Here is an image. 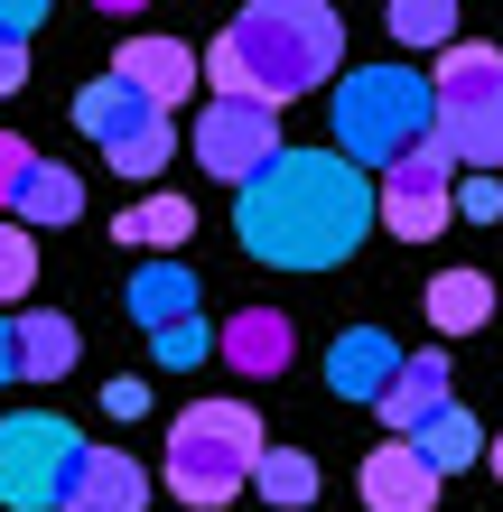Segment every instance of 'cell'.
<instances>
[{"label": "cell", "instance_id": "obj_7", "mask_svg": "<svg viewBox=\"0 0 503 512\" xmlns=\"http://www.w3.org/2000/svg\"><path fill=\"white\" fill-rule=\"evenodd\" d=\"M373 215L392 224L401 243H429V233H448V215H457V159H448L438 140H420L401 168H382Z\"/></svg>", "mask_w": 503, "mask_h": 512}, {"label": "cell", "instance_id": "obj_5", "mask_svg": "<svg viewBox=\"0 0 503 512\" xmlns=\"http://www.w3.org/2000/svg\"><path fill=\"white\" fill-rule=\"evenodd\" d=\"M429 94H438V131L429 140L448 149V159H466L476 177H494V159H503V47H485V38L438 47Z\"/></svg>", "mask_w": 503, "mask_h": 512}, {"label": "cell", "instance_id": "obj_21", "mask_svg": "<svg viewBox=\"0 0 503 512\" xmlns=\"http://www.w3.org/2000/svg\"><path fill=\"white\" fill-rule=\"evenodd\" d=\"M75 215H84V177L56 168V159H38L28 187H19V224H75Z\"/></svg>", "mask_w": 503, "mask_h": 512}, {"label": "cell", "instance_id": "obj_6", "mask_svg": "<svg viewBox=\"0 0 503 512\" xmlns=\"http://www.w3.org/2000/svg\"><path fill=\"white\" fill-rule=\"evenodd\" d=\"M75 457H84V438L56 410L0 419V503H10V512H56V503H66Z\"/></svg>", "mask_w": 503, "mask_h": 512}, {"label": "cell", "instance_id": "obj_18", "mask_svg": "<svg viewBox=\"0 0 503 512\" xmlns=\"http://www.w3.org/2000/svg\"><path fill=\"white\" fill-rule=\"evenodd\" d=\"M131 317L150 326V336H159V326H177V317H196V270H187V261H150V270L131 280Z\"/></svg>", "mask_w": 503, "mask_h": 512}, {"label": "cell", "instance_id": "obj_33", "mask_svg": "<svg viewBox=\"0 0 503 512\" xmlns=\"http://www.w3.org/2000/svg\"><path fill=\"white\" fill-rule=\"evenodd\" d=\"M485 457H494V475H503V438H485Z\"/></svg>", "mask_w": 503, "mask_h": 512}, {"label": "cell", "instance_id": "obj_15", "mask_svg": "<svg viewBox=\"0 0 503 512\" xmlns=\"http://www.w3.org/2000/svg\"><path fill=\"white\" fill-rule=\"evenodd\" d=\"M373 410L392 419V438H410L420 419H438L448 410V354H401V373H392V391H382Z\"/></svg>", "mask_w": 503, "mask_h": 512}, {"label": "cell", "instance_id": "obj_25", "mask_svg": "<svg viewBox=\"0 0 503 512\" xmlns=\"http://www.w3.org/2000/svg\"><path fill=\"white\" fill-rule=\"evenodd\" d=\"M150 345H159V364H168V373H187V364H205V354H215V336H205L196 317H177V326H159Z\"/></svg>", "mask_w": 503, "mask_h": 512}, {"label": "cell", "instance_id": "obj_16", "mask_svg": "<svg viewBox=\"0 0 503 512\" xmlns=\"http://www.w3.org/2000/svg\"><path fill=\"white\" fill-rule=\"evenodd\" d=\"M10 345H19V382H66L75 354H84V336H75L56 308H28V317L10 326Z\"/></svg>", "mask_w": 503, "mask_h": 512}, {"label": "cell", "instance_id": "obj_14", "mask_svg": "<svg viewBox=\"0 0 503 512\" xmlns=\"http://www.w3.org/2000/svg\"><path fill=\"white\" fill-rule=\"evenodd\" d=\"M429 503H438V475L420 466V447L382 438L364 457V512H429Z\"/></svg>", "mask_w": 503, "mask_h": 512}, {"label": "cell", "instance_id": "obj_1", "mask_svg": "<svg viewBox=\"0 0 503 512\" xmlns=\"http://www.w3.org/2000/svg\"><path fill=\"white\" fill-rule=\"evenodd\" d=\"M373 224H382L373 177L354 159H327V149H280L252 187H233V233L271 270H336Z\"/></svg>", "mask_w": 503, "mask_h": 512}, {"label": "cell", "instance_id": "obj_3", "mask_svg": "<svg viewBox=\"0 0 503 512\" xmlns=\"http://www.w3.org/2000/svg\"><path fill=\"white\" fill-rule=\"evenodd\" d=\"M438 131V94L410 66H354L336 84V159L354 168H401Z\"/></svg>", "mask_w": 503, "mask_h": 512}, {"label": "cell", "instance_id": "obj_23", "mask_svg": "<svg viewBox=\"0 0 503 512\" xmlns=\"http://www.w3.org/2000/svg\"><path fill=\"white\" fill-rule=\"evenodd\" d=\"M382 19L401 47H457V0H392Z\"/></svg>", "mask_w": 503, "mask_h": 512}, {"label": "cell", "instance_id": "obj_28", "mask_svg": "<svg viewBox=\"0 0 503 512\" xmlns=\"http://www.w3.org/2000/svg\"><path fill=\"white\" fill-rule=\"evenodd\" d=\"M38 19H47V0H0V47H28Z\"/></svg>", "mask_w": 503, "mask_h": 512}, {"label": "cell", "instance_id": "obj_10", "mask_svg": "<svg viewBox=\"0 0 503 512\" xmlns=\"http://www.w3.org/2000/svg\"><path fill=\"white\" fill-rule=\"evenodd\" d=\"M56 512H150V475H140V457H122V447H84Z\"/></svg>", "mask_w": 503, "mask_h": 512}, {"label": "cell", "instance_id": "obj_13", "mask_svg": "<svg viewBox=\"0 0 503 512\" xmlns=\"http://www.w3.org/2000/svg\"><path fill=\"white\" fill-rule=\"evenodd\" d=\"M112 75L140 84L159 112H168V103H187V84H205V66H196V47H187V38H131L122 56H112Z\"/></svg>", "mask_w": 503, "mask_h": 512}, {"label": "cell", "instance_id": "obj_22", "mask_svg": "<svg viewBox=\"0 0 503 512\" xmlns=\"http://www.w3.org/2000/svg\"><path fill=\"white\" fill-rule=\"evenodd\" d=\"M252 485H261V503H271V512H299V503L317 494V466L299 457V447H261Z\"/></svg>", "mask_w": 503, "mask_h": 512}, {"label": "cell", "instance_id": "obj_26", "mask_svg": "<svg viewBox=\"0 0 503 512\" xmlns=\"http://www.w3.org/2000/svg\"><path fill=\"white\" fill-rule=\"evenodd\" d=\"M28 168H38V149H28L19 131H0V205H19V187H28Z\"/></svg>", "mask_w": 503, "mask_h": 512}, {"label": "cell", "instance_id": "obj_8", "mask_svg": "<svg viewBox=\"0 0 503 512\" xmlns=\"http://www.w3.org/2000/svg\"><path fill=\"white\" fill-rule=\"evenodd\" d=\"M271 159H280V112H271V103H205V112H196V168H205V177L252 187Z\"/></svg>", "mask_w": 503, "mask_h": 512}, {"label": "cell", "instance_id": "obj_4", "mask_svg": "<svg viewBox=\"0 0 503 512\" xmlns=\"http://www.w3.org/2000/svg\"><path fill=\"white\" fill-rule=\"evenodd\" d=\"M261 466V419L252 401H187L168 429V494L196 512H224Z\"/></svg>", "mask_w": 503, "mask_h": 512}, {"label": "cell", "instance_id": "obj_19", "mask_svg": "<svg viewBox=\"0 0 503 512\" xmlns=\"http://www.w3.org/2000/svg\"><path fill=\"white\" fill-rule=\"evenodd\" d=\"M410 447H420V466H429V475H457V466H476V457H485V429L448 401L438 419H420V429H410Z\"/></svg>", "mask_w": 503, "mask_h": 512}, {"label": "cell", "instance_id": "obj_20", "mask_svg": "<svg viewBox=\"0 0 503 512\" xmlns=\"http://www.w3.org/2000/svg\"><path fill=\"white\" fill-rule=\"evenodd\" d=\"M112 233H122V243H140V252H177V243L196 233V205H187V196H140Z\"/></svg>", "mask_w": 503, "mask_h": 512}, {"label": "cell", "instance_id": "obj_24", "mask_svg": "<svg viewBox=\"0 0 503 512\" xmlns=\"http://www.w3.org/2000/svg\"><path fill=\"white\" fill-rule=\"evenodd\" d=\"M28 280H38V243H28V224H0V308L28 298Z\"/></svg>", "mask_w": 503, "mask_h": 512}, {"label": "cell", "instance_id": "obj_31", "mask_svg": "<svg viewBox=\"0 0 503 512\" xmlns=\"http://www.w3.org/2000/svg\"><path fill=\"white\" fill-rule=\"evenodd\" d=\"M0 382H19V345H10V326H0Z\"/></svg>", "mask_w": 503, "mask_h": 512}, {"label": "cell", "instance_id": "obj_29", "mask_svg": "<svg viewBox=\"0 0 503 512\" xmlns=\"http://www.w3.org/2000/svg\"><path fill=\"white\" fill-rule=\"evenodd\" d=\"M103 410L112 419H140V410H150V382H103Z\"/></svg>", "mask_w": 503, "mask_h": 512}, {"label": "cell", "instance_id": "obj_9", "mask_svg": "<svg viewBox=\"0 0 503 512\" xmlns=\"http://www.w3.org/2000/svg\"><path fill=\"white\" fill-rule=\"evenodd\" d=\"M159 122H168V112L140 94V84H122V75H94V84L75 94V131L94 140L103 159H122V149H131V140H150Z\"/></svg>", "mask_w": 503, "mask_h": 512}, {"label": "cell", "instance_id": "obj_2", "mask_svg": "<svg viewBox=\"0 0 503 512\" xmlns=\"http://www.w3.org/2000/svg\"><path fill=\"white\" fill-rule=\"evenodd\" d=\"M224 47L243 56V94L252 103H299L345 66V19L327 0H243L224 28Z\"/></svg>", "mask_w": 503, "mask_h": 512}, {"label": "cell", "instance_id": "obj_32", "mask_svg": "<svg viewBox=\"0 0 503 512\" xmlns=\"http://www.w3.org/2000/svg\"><path fill=\"white\" fill-rule=\"evenodd\" d=\"M94 10H150V0H94Z\"/></svg>", "mask_w": 503, "mask_h": 512}, {"label": "cell", "instance_id": "obj_27", "mask_svg": "<svg viewBox=\"0 0 503 512\" xmlns=\"http://www.w3.org/2000/svg\"><path fill=\"white\" fill-rule=\"evenodd\" d=\"M457 215L466 224H494L503 215V177H466V187H457Z\"/></svg>", "mask_w": 503, "mask_h": 512}, {"label": "cell", "instance_id": "obj_30", "mask_svg": "<svg viewBox=\"0 0 503 512\" xmlns=\"http://www.w3.org/2000/svg\"><path fill=\"white\" fill-rule=\"evenodd\" d=\"M19 75H28V47H0V94H19Z\"/></svg>", "mask_w": 503, "mask_h": 512}, {"label": "cell", "instance_id": "obj_17", "mask_svg": "<svg viewBox=\"0 0 503 512\" xmlns=\"http://www.w3.org/2000/svg\"><path fill=\"white\" fill-rule=\"evenodd\" d=\"M485 317H494V280L485 270H438L429 280V326L438 336H476Z\"/></svg>", "mask_w": 503, "mask_h": 512}, {"label": "cell", "instance_id": "obj_12", "mask_svg": "<svg viewBox=\"0 0 503 512\" xmlns=\"http://www.w3.org/2000/svg\"><path fill=\"white\" fill-rule=\"evenodd\" d=\"M392 373H401V345L382 336V326H345L327 345V391H345V401H382Z\"/></svg>", "mask_w": 503, "mask_h": 512}, {"label": "cell", "instance_id": "obj_11", "mask_svg": "<svg viewBox=\"0 0 503 512\" xmlns=\"http://www.w3.org/2000/svg\"><path fill=\"white\" fill-rule=\"evenodd\" d=\"M215 354H224L243 382H271V373H289V354H299V326H289L280 308H243V317L215 336Z\"/></svg>", "mask_w": 503, "mask_h": 512}]
</instances>
